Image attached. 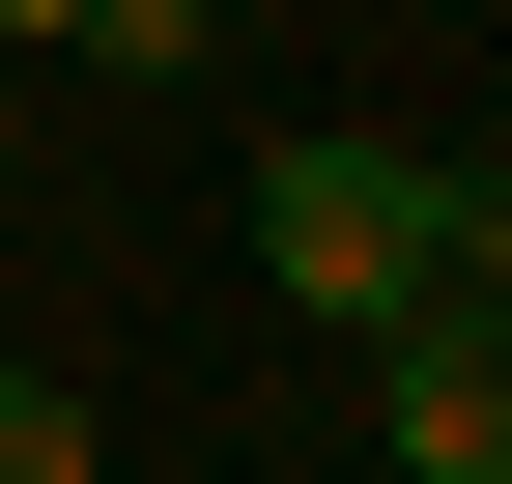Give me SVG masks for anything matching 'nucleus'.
Returning a JSON list of instances; mask_svg holds the SVG:
<instances>
[{
	"instance_id": "nucleus-1",
	"label": "nucleus",
	"mask_w": 512,
	"mask_h": 484,
	"mask_svg": "<svg viewBox=\"0 0 512 484\" xmlns=\"http://www.w3.org/2000/svg\"><path fill=\"white\" fill-rule=\"evenodd\" d=\"M427 257H456V171H427V143H285V171H256V285H285V314L370 342Z\"/></svg>"
},
{
	"instance_id": "nucleus-2",
	"label": "nucleus",
	"mask_w": 512,
	"mask_h": 484,
	"mask_svg": "<svg viewBox=\"0 0 512 484\" xmlns=\"http://www.w3.org/2000/svg\"><path fill=\"white\" fill-rule=\"evenodd\" d=\"M370 399H399V484H512V314L484 285H399L370 314Z\"/></svg>"
},
{
	"instance_id": "nucleus-3",
	"label": "nucleus",
	"mask_w": 512,
	"mask_h": 484,
	"mask_svg": "<svg viewBox=\"0 0 512 484\" xmlns=\"http://www.w3.org/2000/svg\"><path fill=\"white\" fill-rule=\"evenodd\" d=\"M200 29H228V0H57V57H86V86H200Z\"/></svg>"
},
{
	"instance_id": "nucleus-4",
	"label": "nucleus",
	"mask_w": 512,
	"mask_h": 484,
	"mask_svg": "<svg viewBox=\"0 0 512 484\" xmlns=\"http://www.w3.org/2000/svg\"><path fill=\"white\" fill-rule=\"evenodd\" d=\"M0 484H86V399H57L29 342H0Z\"/></svg>"
},
{
	"instance_id": "nucleus-5",
	"label": "nucleus",
	"mask_w": 512,
	"mask_h": 484,
	"mask_svg": "<svg viewBox=\"0 0 512 484\" xmlns=\"http://www.w3.org/2000/svg\"><path fill=\"white\" fill-rule=\"evenodd\" d=\"M0 171H29V29H0Z\"/></svg>"
},
{
	"instance_id": "nucleus-6",
	"label": "nucleus",
	"mask_w": 512,
	"mask_h": 484,
	"mask_svg": "<svg viewBox=\"0 0 512 484\" xmlns=\"http://www.w3.org/2000/svg\"><path fill=\"white\" fill-rule=\"evenodd\" d=\"M0 29H57V0H0Z\"/></svg>"
}]
</instances>
